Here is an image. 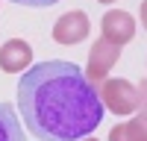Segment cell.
Returning <instances> with one entry per match:
<instances>
[{
    "label": "cell",
    "mask_w": 147,
    "mask_h": 141,
    "mask_svg": "<svg viewBox=\"0 0 147 141\" xmlns=\"http://www.w3.org/2000/svg\"><path fill=\"white\" fill-rule=\"evenodd\" d=\"M138 18H141V27L147 30V0H141V9H138Z\"/></svg>",
    "instance_id": "30bf717a"
},
{
    "label": "cell",
    "mask_w": 147,
    "mask_h": 141,
    "mask_svg": "<svg viewBox=\"0 0 147 141\" xmlns=\"http://www.w3.org/2000/svg\"><path fill=\"white\" fill-rule=\"evenodd\" d=\"M100 3H115V0H100Z\"/></svg>",
    "instance_id": "4fadbf2b"
},
{
    "label": "cell",
    "mask_w": 147,
    "mask_h": 141,
    "mask_svg": "<svg viewBox=\"0 0 147 141\" xmlns=\"http://www.w3.org/2000/svg\"><path fill=\"white\" fill-rule=\"evenodd\" d=\"M0 141H24L21 117L9 103H0Z\"/></svg>",
    "instance_id": "ba28073f"
},
{
    "label": "cell",
    "mask_w": 147,
    "mask_h": 141,
    "mask_svg": "<svg viewBox=\"0 0 147 141\" xmlns=\"http://www.w3.org/2000/svg\"><path fill=\"white\" fill-rule=\"evenodd\" d=\"M32 65V47L24 38H9L0 47V68L6 74H24Z\"/></svg>",
    "instance_id": "8992f818"
},
{
    "label": "cell",
    "mask_w": 147,
    "mask_h": 141,
    "mask_svg": "<svg viewBox=\"0 0 147 141\" xmlns=\"http://www.w3.org/2000/svg\"><path fill=\"white\" fill-rule=\"evenodd\" d=\"M80 141H97V138H91V135H85V138H80Z\"/></svg>",
    "instance_id": "7c38bea8"
},
{
    "label": "cell",
    "mask_w": 147,
    "mask_h": 141,
    "mask_svg": "<svg viewBox=\"0 0 147 141\" xmlns=\"http://www.w3.org/2000/svg\"><path fill=\"white\" fill-rule=\"evenodd\" d=\"M118 56H121V47L109 44L103 35L94 41V47L88 50V68H85V77L94 82V88H97V85H100V82L109 77V70L115 68Z\"/></svg>",
    "instance_id": "3957f363"
},
{
    "label": "cell",
    "mask_w": 147,
    "mask_h": 141,
    "mask_svg": "<svg viewBox=\"0 0 147 141\" xmlns=\"http://www.w3.org/2000/svg\"><path fill=\"white\" fill-rule=\"evenodd\" d=\"M18 109L35 141H80L103 121V100L94 82L65 59H47L24 70Z\"/></svg>",
    "instance_id": "6da1fadb"
},
{
    "label": "cell",
    "mask_w": 147,
    "mask_h": 141,
    "mask_svg": "<svg viewBox=\"0 0 147 141\" xmlns=\"http://www.w3.org/2000/svg\"><path fill=\"white\" fill-rule=\"evenodd\" d=\"M88 30H91L88 15L80 12V9H74V12H65L62 18H56V23H53V38H56V44L74 47V44H80V41L88 38Z\"/></svg>",
    "instance_id": "277c9868"
},
{
    "label": "cell",
    "mask_w": 147,
    "mask_h": 141,
    "mask_svg": "<svg viewBox=\"0 0 147 141\" xmlns=\"http://www.w3.org/2000/svg\"><path fill=\"white\" fill-rule=\"evenodd\" d=\"M100 27H103V38L109 44H115V47L129 44L132 35H136V21L124 9H109L103 15V21H100Z\"/></svg>",
    "instance_id": "5b68a950"
},
{
    "label": "cell",
    "mask_w": 147,
    "mask_h": 141,
    "mask_svg": "<svg viewBox=\"0 0 147 141\" xmlns=\"http://www.w3.org/2000/svg\"><path fill=\"white\" fill-rule=\"evenodd\" d=\"M97 94H100V100L106 109H112L115 115L127 117V115H136L141 109V94H138V85H132L129 79H103L100 88H97Z\"/></svg>",
    "instance_id": "7a4b0ae2"
},
{
    "label": "cell",
    "mask_w": 147,
    "mask_h": 141,
    "mask_svg": "<svg viewBox=\"0 0 147 141\" xmlns=\"http://www.w3.org/2000/svg\"><path fill=\"white\" fill-rule=\"evenodd\" d=\"M12 3H21V6H32V9H47V6L59 3V0H12Z\"/></svg>",
    "instance_id": "9c48e42d"
},
{
    "label": "cell",
    "mask_w": 147,
    "mask_h": 141,
    "mask_svg": "<svg viewBox=\"0 0 147 141\" xmlns=\"http://www.w3.org/2000/svg\"><path fill=\"white\" fill-rule=\"evenodd\" d=\"M138 94H141V106L147 109V82H141V88H138Z\"/></svg>",
    "instance_id": "8fae6325"
},
{
    "label": "cell",
    "mask_w": 147,
    "mask_h": 141,
    "mask_svg": "<svg viewBox=\"0 0 147 141\" xmlns=\"http://www.w3.org/2000/svg\"><path fill=\"white\" fill-rule=\"evenodd\" d=\"M109 141H147V109L141 106V112L129 121L112 126L109 132Z\"/></svg>",
    "instance_id": "52a82bcc"
}]
</instances>
